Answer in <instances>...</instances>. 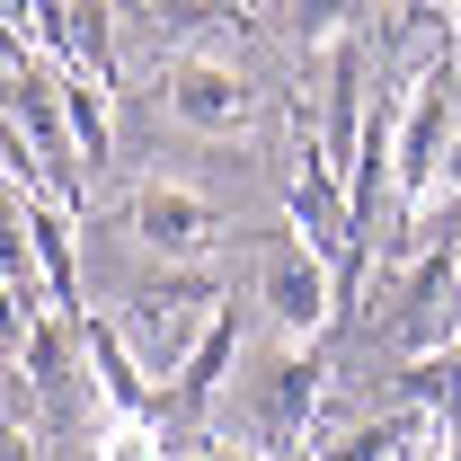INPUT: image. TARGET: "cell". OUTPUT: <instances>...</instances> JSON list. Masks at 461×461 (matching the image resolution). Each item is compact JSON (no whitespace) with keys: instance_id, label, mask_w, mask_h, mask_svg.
I'll list each match as a JSON object with an SVG mask.
<instances>
[{"instance_id":"6","label":"cell","mask_w":461,"mask_h":461,"mask_svg":"<svg viewBox=\"0 0 461 461\" xmlns=\"http://www.w3.org/2000/svg\"><path fill=\"white\" fill-rule=\"evenodd\" d=\"M98 461H169V453H160L151 417H115L107 435H98Z\"/></svg>"},{"instance_id":"4","label":"cell","mask_w":461,"mask_h":461,"mask_svg":"<svg viewBox=\"0 0 461 461\" xmlns=\"http://www.w3.org/2000/svg\"><path fill=\"white\" fill-rule=\"evenodd\" d=\"M267 311L285 320L293 338L320 329V311H329V276H320L311 249H276V258H267Z\"/></svg>"},{"instance_id":"1","label":"cell","mask_w":461,"mask_h":461,"mask_svg":"<svg viewBox=\"0 0 461 461\" xmlns=\"http://www.w3.org/2000/svg\"><path fill=\"white\" fill-rule=\"evenodd\" d=\"M391 169H400V195H408V204H426V195L461 169V71L417 80L400 133H391Z\"/></svg>"},{"instance_id":"3","label":"cell","mask_w":461,"mask_h":461,"mask_svg":"<svg viewBox=\"0 0 461 461\" xmlns=\"http://www.w3.org/2000/svg\"><path fill=\"white\" fill-rule=\"evenodd\" d=\"M133 230H142L151 249H177V258H186V249H204V240H213V204H204L195 186L151 177V186L133 195Z\"/></svg>"},{"instance_id":"5","label":"cell","mask_w":461,"mask_h":461,"mask_svg":"<svg viewBox=\"0 0 461 461\" xmlns=\"http://www.w3.org/2000/svg\"><path fill=\"white\" fill-rule=\"evenodd\" d=\"M195 329H204V311H186V302H142V320H133V338H142V364H151V373H169L177 355L195 346Z\"/></svg>"},{"instance_id":"2","label":"cell","mask_w":461,"mask_h":461,"mask_svg":"<svg viewBox=\"0 0 461 461\" xmlns=\"http://www.w3.org/2000/svg\"><path fill=\"white\" fill-rule=\"evenodd\" d=\"M169 107L195 124V133H230L240 115H249V80L230 71V62H204V54H186L169 71Z\"/></svg>"}]
</instances>
